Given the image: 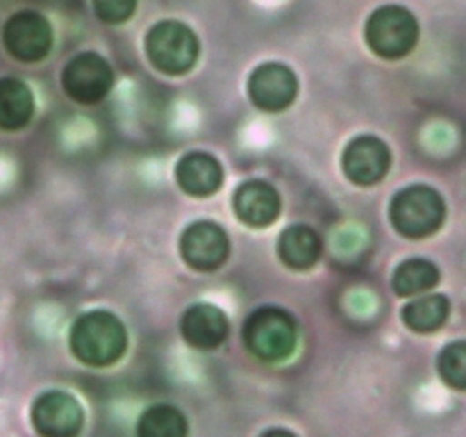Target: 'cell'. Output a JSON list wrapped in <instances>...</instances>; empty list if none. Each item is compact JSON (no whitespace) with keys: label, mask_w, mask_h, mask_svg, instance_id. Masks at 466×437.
Segmentation results:
<instances>
[{"label":"cell","mask_w":466,"mask_h":437,"mask_svg":"<svg viewBox=\"0 0 466 437\" xmlns=\"http://www.w3.org/2000/svg\"><path fill=\"white\" fill-rule=\"evenodd\" d=\"M237 218L250 228H267L280 217L282 200L276 187L264 180H248L237 187L232 196Z\"/></svg>","instance_id":"cell-12"},{"label":"cell","mask_w":466,"mask_h":437,"mask_svg":"<svg viewBox=\"0 0 466 437\" xmlns=\"http://www.w3.org/2000/svg\"><path fill=\"white\" fill-rule=\"evenodd\" d=\"M176 180L185 194L205 198L221 189L223 168L218 159L209 153H187L176 167Z\"/></svg>","instance_id":"cell-14"},{"label":"cell","mask_w":466,"mask_h":437,"mask_svg":"<svg viewBox=\"0 0 466 437\" xmlns=\"http://www.w3.org/2000/svg\"><path fill=\"white\" fill-rule=\"evenodd\" d=\"M180 255L196 271H217L230 255L228 232L214 221H196L180 237Z\"/></svg>","instance_id":"cell-8"},{"label":"cell","mask_w":466,"mask_h":437,"mask_svg":"<svg viewBox=\"0 0 466 437\" xmlns=\"http://www.w3.org/2000/svg\"><path fill=\"white\" fill-rule=\"evenodd\" d=\"M364 36L378 57L403 59L417 48L419 23L410 9L400 5H385L369 16Z\"/></svg>","instance_id":"cell-5"},{"label":"cell","mask_w":466,"mask_h":437,"mask_svg":"<svg viewBox=\"0 0 466 437\" xmlns=\"http://www.w3.org/2000/svg\"><path fill=\"white\" fill-rule=\"evenodd\" d=\"M391 167V150L382 139L373 135L355 137L341 155L344 176L353 185L371 187L387 176Z\"/></svg>","instance_id":"cell-11"},{"label":"cell","mask_w":466,"mask_h":437,"mask_svg":"<svg viewBox=\"0 0 466 437\" xmlns=\"http://www.w3.org/2000/svg\"><path fill=\"white\" fill-rule=\"evenodd\" d=\"M185 414L173 405H150L137 422V437H187Z\"/></svg>","instance_id":"cell-19"},{"label":"cell","mask_w":466,"mask_h":437,"mask_svg":"<svg viewBox=\"0 0 466 437\" xmlns=\"http://www.w3.org/2000/svg\"><path fill=\"white\" fill-rule=\"evenodd\" d=\"M262 437H296L291 431H285V428H271V431L262 432Z\"/></svg>","instance_id":"cell-22"},{"label":"cell","mask_w":466,"mask_h":437,"mask_svg":"<svg viewBox=\"0 0 466 437\" xmlns=\"http://www.w3.org/2000/svg\"><path fill=\"white\" fill-rule=\"evenodd\" d=\"M451 314V300L444 294H428L403 308V323L414 332H437Z\"/></svg>","instance_id":"cell-18"},{"label":"cell","mask_w":466,"mask_h":437,"mask_svg":"<svg viewBox=\"0 0 466 437\" xmlns=\"http://www.w3.org/2000/svg\"><path fill=\"white\" fill-rule=\"evenodd\" d=\"M441 381L458 391H466V340L451 341L437 358Z\"/></svg>","instance_id":"cell-20"},{"label":"cell","mask_w":466,"mask_h":437,"mask_svg":"<svg viewBox=\"0 0 466 437\" xmlns=\"http://www.w3.org/2000/svg\"><path fill=\"white\" fill-rule=\"evenodd\" d=\"M137 0H94L96 16L109 25L126 23L135 14Z\"/></svg>","instance_id":"cell-21"},{"label":"cell","mask_w":466,"mask_h":437,"mask_svg":"<svg viewBox=\"0 0 466 437\" xmlns=\"http://www.w3.org/2000/svg\"><path fill=\"white\" fill-rule=\"evenodd\" d=\"M146 55L159 73L185 76L198 62V36L180 21H159L146 35Z\"/></svg>","instance_id":"cell-4"},{"label":"cell","mask_w":466,"mask_h":437,"mask_svg":"<svg viewBox=\"0 0 466 437\" xmlns=\"http://www.w3.org/2000/svg\"><path fill=\"white\" fill-rule=\"evenodd\" d=\"M182 337L189 346L198 351H214L228 340L230 321L226 312L212 303H196L182 314Z\"/></svg>","instance_id":"cell-13"},{"label":"cell","mask_w":466,"mask_h":437,"mask_svg":"<svg viewBox=\"0 0 466 437\" xmlns=\"http://www.w3.org/2000/svg\"><path fill=\"white\" fill-rule=\"evenodd\" d=\"M299 94V77L280 62H267L248 77V98L262 112H282Z\"/></svg>","instance_id":"cell-10"},{"label":"cell","mask_w":466,"mask_h":437,"mask_svg":"<svg viewBox=\"0 0 466 437\" xmlns=\"http://www.w3.org/2000/svg\"><path fill=\"white\" fill-rule=\"evenodd\" d=\"M244 344L262 362L291 358L299 344V326L287 310L264 305L250 312L244 323Z\"/></svg>","instance_id":"cell-2"},{"label":"cell","mask_w":466,"mask_h":437,"mask_svg":"<svg viewBox=\"0 0 466 437\" xmlns=\"http://www.w3.org/2000/svg\"><path fill=\"white\" fill-rule=\"evenodd\" d=\"M35 117V96L16 77H0V130H21Z\"/></svg>","instance_id":"cell-16"},{"label":"cell","mask_w":466,"mask_h":437,"mask_svg":"<svg viewBox=\"0 0 466 437\" xmlns=\"http://www.w3.org/2000/svg\"><path fill=\"white\" fill-rule=\"evenodd\" d=\"M32 426L41 437H77L85 426V412L76 396L46 391L32 405Z\"/></svg>","instance_id":"cell-9"},{"label":"cell","mask_w":466,"mask_h":437,"mask_svg":"<svg viewBox=\"0 0 466 437\" xmlns=\"http://www.w3.org/2000/svg\"><path fill=\"white\" fill-rule=\"evenodd\" d=\"M440 269L435 262L423 258H410L396 267L391 287L399 296H417L440 285Z\"/></svg>","instance_id":"cell-17"},{"label":"cell","mask_w":466,"mask_h":437,"mask_svg":"<svg viewBox=\"0 0 466 437\" xmlns=\"http://www.w3.org/2000/svg\"><path fill=\"white\" fill-rule=\"evenodd\" d=\"M323 253L321 235L312 226L296 223L289 226L278 239V255L282 264H287L294 271H308L319 262Z\"/></svg>","instance_id":"cell-15"},{"label":"cell","mask_w":466,"mask_h":437,"mask_svg":"<svg viewBox=\"0 0 466 437\" xmlns=\"http://www.w3.org/2000/svg\"><path fill=\"white\" fill-rule=\"evenodd\" d=\"M390 218L399 235L408 239H426L444 226L446 203L432 187H405L391 198Z\"/></svg>","instance_id":"cell-3"},{"label":"cell","mask_w":466,"mask_h":437,"mask_svg":"<svg viewBox=\"0 0 466 437\" xmlns=\"http://www.w3.org/2000/svg\"><path fill=\"white\" fill-rule=\"evenodd\" d=\"M3 41L18 62H41L53 48V27L36 12H18L5 23Z\"/></svg>","instance_id":"cell-7"},{"label":"cell","mask_w":466,"mask_h":437,"mask_svg":"<svg viewBox=\"0 0 466 437\" xmlns=\"http://www.w3.org/2000/svg\"><path fill=\"white\" fill-rule=\"evenodd\" d=\"M68 346L73 355L89 367H112L126 355V326L107 310H91L73 323Z\"/></svg>","instance_id":"cell-1"},{"label":"cell","mask_w":466,"mask_h":437,"mask_svg":"<svg viewBox=\"0 0 466 437\" xmlns=\"http://www.w3.org/2000/svg\"><path fill=\"white\" fill-rule=\"evenodd\" d=\"M114 85V71L98 53H80L64 66L62 86L76 103L96 105L107 98Z\"/></svg>","instance_id":"cell-6"}]
</instances>
